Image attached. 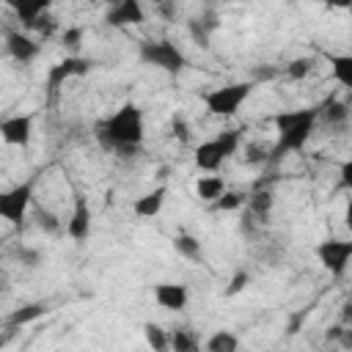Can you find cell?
Wrapping results in <instances>:
<instances>
[{
    "label": "cell",
    "mask_w": 352,
    "mask_h": 352,
    "mask_svg": "<svg viewBox=\"0 0 352 352\" xmlns=\"http://www.w3.org/2000/svg\"><path fill=\"white\" fill-rule=\"evenodd\" d=\"M99 140H102L104 148H113L121 157L135 154L143 143V113H140V107L126 102L121 110H116L99 126Z\"/></svg>",
    "instance_id": "6da1fadb"
},
{
    "label": "cell",
    "mask_w": 352,
    "mask_h": 352,
    "mask_svg": "<svg viewBox=\"0 0 352 352\" xmlns=\"http://www.w3.org/2000/svg\"><path fill=\"white\" fill-rule=\"evenodd\" d=\"M319 116H316V107H302V110H283L275 116V132H278V140L275 146L270 148V162H278L283 160L286 154L292 151H300L308 138L314 135V126H316Z\"/></svg>",
    "instance_id": "7a4b0ae2"
},
{
    "label": "cell",
    "mask_w": 352,
    "mask_h": 352,
    "mask_svg": "<svg viewBox=\"0 0 352 352\" xmlns=\"http://www.w3.org/2000/svg\"><path fill=\"white\" fill-rule=\"evenodd\" d=\"M239 140H242L239 129H226V132H220V135H214V138L198 143L195 157H192V160H195V168H201V170H206V173H214L228 157L236 154Z\"/></svg>",
    "instance_id": "3957f363"
},
{
    "label": "cell",
    "mask_w": 352,
    "mask_h": 352,
    "mask_svg": "<svg viewBox=\"0 0 352 352\" xmlns=\"http://www.w3.org/2000/svg\"><path fill=\"white\" fill-rule=\"evenodd\" d=\"M256 82L245 80V82H231V85H223V88H212L204 94V104L212 116H234L253 94Z\"/></svg>",
    "instance_id": "277c9868"
},
{
    "label": "cell",
    "mask_w": 352,
    "mask_h": 352,
    "mask_svg": "<svg viewBox=\"0 0 352 352\" xmlns=\"http://www.w3.org/2000/svg\"><path fill=\"white\" fill-rule=\"evenodd\" d=\"M140 60L148 63V66H157L162 72H170V74H179L187 66L184 52L173 41H168V38H162V41H143L140 44Z\"/></svg>",
    "instance_id": "5b68a950"
},
{
    "label": "cell",
    "mask_w": 352,
    "mask_h": 352,
    "mask_svg": "<svg viewBox=\"0 0 352 352\" xmlns=\"http://www.w3.org/2000/svg\"><path fill=\"white\" fill-rule=\"evenodd\" d=\"M30 204H33V187L28 182L16 184L11 190H3L0 192V217L8 220L11 226H19L28 217Z\"/></svg>",
    "instance_id": "8992f818"
},
{
    "label": "cell",
    "mask_w": 352,
    "mask_h": 352,
    "mask_svg": "<svg viewBox=\"0 0 352 352\" xmlns=\"http://www.w3.org/2000/svg\"><path fill=\"white\" fill-rule=\"evenodd\" d=\"M316 256L322 261L324 270H330L333 275H341L352 258V242L346 239H324L316 245Z\"/></svg>",
    "instance_id": "52a82bcc"
},
{
    "label": "cell",
    "mask_w": 352,
    "mask_h": 352,
    "mask_svg": "<svg viewBox=\"0 0 352 352\" xmlns=\"http://www.w3.org/2000/svg\"><path fill=\"white\" fill-rule=\"evenodd\" d=\"M88 72H91V60H88V58L66 55L63 60H58V63H52V66L47 69V85H50V91H55V88H60L66 80H72V77H85Z\"/></svg>",
    "instance_id": "ba28073f"
},
{
    "label": "cell",
    "mask_w": 352,
    "mask_h": 352,
    "mask_svg": "<svg viewBox=\"0 0 352 352\" xmlns=\"http://www.w3.org/2000/svg\"><path fill=\"white\" fill-rule=\"evenodd\" d=\"M143 19H146V11L140 0H118L104 14V22L110 28H132V25H143Z\"/></svg>",
    "instance_id": "9c48e42d"
},
{
    "label": "cell",
    "mask_w": 352,
    "mask_h": 352,
    "mask_svg": "<svg viewBox=\"0 0 352 352\" xmlns=\"http://www.w3.org/2000/svg\"><path fill=\"white\" fill-rule=\"evenodd\" d=\"M0 138H3V143H8V146H19V148H25L28 143H30V138H33V118L25 113H19V116H8L6 121H0Z\"/></svg>",
    "instance_id": "30bf717a"
},
{
    "label": "cell",
    "mask_w": 352,
    "mask_h": 352,
    "mask_svg": "<svg viewBox=\"0 0 352 352\" xmlns=\"http://www.w3.org/2000/svg\"><path fill=\"white\" fill-rule=\"evenodd\" d=\"M66 234L74 242H85L91 236V206H88L85 195H74V209H72V217L66 223Z\"/></svg>",
    "instance_id": "8fae6325"
},
{
    "label": "cell",
    "mask_w": 352,
    "mask_h": 352,
    "mask_svg": "<svg viewBox=\"0 0 352 352\" xmlns=\"http://www.w3.org/2000/svg\"><path fill=\"white\" fill-rule=\"evenodd\" d=\"M6 50H8V55H11L16 63H30V60H36L38 52H41L38 41L30 38L28 33H22V30H11V33L6 36Z\"/></svg>",
    "instance_id": "7c38bea8"
},
{
    "label": "cell",
    "mask_w": 352,
    "mask_h": 352,
    "mask_svg": "<svg viewBox=\"0 0 352 352\" xmlns=\"http://www.w3.org/2000/svg\"><path fill=\"white\" fill-rule=\"evenodd\" d=\"M154 300L165 311H182L187 305V286H182V283H157L154 286Z\"/></svg>",
    "instance_id": "4fadbf2b"
},
{
    "label": "cell",
    "mask_w": 352,
    "mask_h": 352,
    "mask_svg": "<svg viewBox=\"0 0 352 352\" xmlns=\"http://www.w3.org/2000/svg\"><path fill=\"white\" fill-rule=\"evenodd\" d=\"M165 198H168V187L160 184V187L143 192L140 198H135L132 212H135L138 217H157V214L162 212V206H165Z\"/></svg>",
    "instance_id": "5bb4252c"
},
{
    "label": "cell",
    "mask_w": 352,
    "mask_h": 352,
    "mask_svg": "<svg viewBox=\"0 0 352 352\" xmlns=\"http://www.w3.org/2000/svg\"><path fill=\"white\" fill-rule=\"evenodd\" d=\"M11 8H14V14L19 16V22L22 25H33L38 16H44L47 11H50V6H52V0H6Z\"/></svg>",
    "instance_id": "9a60e30c"
},
{
    "label": "cell",
    "mask_w": 352,
    "mask_h": 352,
    "mask_svg": "<svg viewBox=\"0 0 352 352\" xmlns=\"http://www.w3.org/2000/svg\"><path fill=\"white\" fill-rule=\"evenodd\" d=\"M245 204H248V212H250L258 223H267V220H270V212H272V206H275V198H272L270 190H256Z\"/></svg>",
    "instance_id": "2e32d148"
},
{
    "label": "cell",
    "mask_w": 352,
    "mask_h": 352,
    "mask_svg": "<svg viewBox=\"0 0 352 352\" xmlns=\"http://www.w3.org/2000/svg\"><path fill=\"white\" fill-rule=\"evenodd\" d=\"M316 116H319L322 121H327L330 126H341V124H346V118H349V107H346V102H341V99H327L322 107H316Z\"/></svg>",
    "instance_id": "e0dca14e"
},
{
    "label": "cell",
    "mask_w": 352,
    "mask_h": 352,
    "mask_svg": "<svg viewBox=\"0 0 352 352\" xmlns=\"http://www.w3.org/2000/svg\"><path fill=\"white\" fill-rule=\"evenodd\" d=\"M223 192H226L223 176H201V179L195 182V195H198L201 201H206V204H212V201L220 198Z\"/></svg>",
    "instance_id": "ac0fdd59"
},
{
    "label": "cell",
    "mask_w": 352,
    "mask_h": 352,
    "mask_svg": "<svg viewBox=\"0 0 352 352\" xmlns=\"http://www.w3.org/2000/svg\"><path fill=\"white\" fill-rule=\"evenodd\" d=\"M173 248H176L179 256H184L190 261H201L204 258V248L192 234H176L173 236Z\"/></svg>",
    "instance_id": "d6986e66"
},
{
    "label": "cell",
    "mask_w": 352,
    "mask_h": 352,
    "mask_svg": "<svg viewBox=\"0 0 352 352\" xmlns=\"http://www.w3.org/2000/svg\"><path fill=\"white\" fill-rule=\"evenodd\" d=\"M33 220H36V228L44 231L47 236H55V234L63 231V223L58 220V214L50 212V209H44V206H36L33 209Z\"/></svg>",
    "instance_id": "ffe728a7"
},
{
    "label": "cell",
    "mask_w": 352,
    "mask_h": 352,
    "mask_svg": "<svg viewBox=\"0 0 352 352\" xmlns=\"http://www.w3.org/2000/svg\"><path fill=\"white\" fill-rule=\"evenodd\" d=\"M239 349V338L231 330H217L206 338V352H236Z\"/></svg>",
    "instance_id": "44dd1931"
},
{
    "label": "cell",
    "mask_w": 352,
    "mask_h": 352,
    "mask_svg": "<svg viewBox=\"0 0 352 352\" xmlns=\"http://www.w3.org/2000/svg\"><path fill=\"white\" fill-rule=\"evenodd\" d=\"M330 66H333V77L349 88L352 85V58L349 55H330Z\"/></svg>",
    "instance_id": "7402d4cb"
},
{
    "label": "cell",
    "mask_w": 352,
    "mask_h": 352,
    "mask_svg": "<svg viewBox=\"0 0 352 352\" xmlns=\"http://www.w3.org/2000/svg\"><path fill=\"white\" fill-rule=\"evenodd\" d=\"M168 349H176V352H192V349H198V338L190 333V330H173L170 336H168Z\"/></svg>",
    "instance_id": "603a6c76"
},
{
    "label": "cell",
    "mask_w": 352,
    "mask_h": 352,
    "mask_svg": "<svg viewBox=\"0 0 352 352\" xmlns=\"http://www.w3.org/2000/svg\"><path fill=\"white\" fill-rule=\"evenodd\" d=\"M143 336H146V344H148L154 352H165V349H168V333H165L160 324L146 322V324H143Z\"/></svg>",
    "instance_id": "cb8c5ba5"
},
{
    "label": "cell",
    "mask_w": 352,
    "mask_h": 352,
    "mask_svg": "<svg viewBox=\"0 0 352 352\" xmlns=\"http://www.w3.org/2000/svg\"><path fill=\"white\" fill-rule=\"evenodd\" d=\"M44 305L41 302H30V305H25V308H19V311H14L11 316H8V322L11 324H28V322H33V319H38V316H44Z\"/></svg>",
    "instance_id": "d4e9b609"
},
{
    "label": "cell",
    "mask_w": 352,
    "mask_h": 352,
    "mask_svg": "<svg viewBox=\"0 0 352 352\" xmlns=\"http://www.w3.org/2000/svg\"><path fill=\"white\" fill-rule=\"evenodd\" d=\"M248 198L242 195V192H236V190H226L220 198H214L212 204H214V209H220V212H234V209H239L242 204H245Z\"/></svg>",
    "instance_id": "484cf974"
},
{
    "label": "cell",
    "mask_w": 352,
    "mask_h": 352,
    "mask_svg": "<svg viewBox=\"0 0 352 352\" xmlns=\"http://www.w3.org/2000/svg\"><path fill=\"white\" fill-rule=\"evenodd\" d=\"M14 258H16L22 267H28V270H36V267L41 264V250H36V248H28V245H19V248L14 250Z\"/></svg>",
    "instance_id": "4316f807"
},
{
    "label": "cell",
    "mask_w": 352,
    "mask_h": 352,
    "mask_svg": "<svg viewBox=\"0 0 352 352\" xmlns=\"http://www.w3.org/2000/svg\"><path fill=\"white\" fill-rule=\"evenodd\" d=\"M187 30H190V38H192L201 50H209V38H212V33H209L198 19H190V22H187Z\"/></svg>",
    "instance_id": "83f0119b"
},
{
    "label": "cell",
    "mask_w": 352,
    "mask_h": 352,
    "mask_svg": "<svg viewBox=\"0 0 352 352\" xmlns=\"http://www.w3.org/2000/svg\"><path fill=\"white\" fill-rule=\"evenodd\" d=\"M308 74H311V58H294L286 66V77H292V80H305Z\"/></svg>",
    "instance_id": "f1b7e54d"
},
{
    "label": "cell",
    "mask_w": 352,
    "mask_h": 352,
    "mask_svg": "<svg viewBox=\"0 0 352 352\" xmlns=\"http://www.w3.org/2000/svg\"><path fill=\"white\" fill-rule=\"evenodd\" d=\"M82 36H85V30H82V28H66V30H63V36H60V41H63V47H66V50L77 52V50L82 47Z\"/></svg>",
    "instance_id": "f546056e"
},
{
    "label": "cell",
    "mask_w": 352,
    "mask_h": 352,
    "mask_svg": "<svg viewBox=\"0 0 352 352\" xmlns=\"http://www.w3.org/2000/svg\"><path fill=\"white\" fill-rule=\"evenodd\" d=\"M245 160H248L250 165H258V162H270V148H267V146H261V143H250V146H248V154H245Z\"/></svg>",
    "instance_id": "4dcf8cb0"
},
{
    "label": "cell",
    "mask_w": 352,
    "mask_h": 352,
    "mask_svg": "<svg viewBox=\"0 0 352 352\" xmlns=\"http://www.w3.org/2000/svg\"><path fill=\"white\" fill-rule=\"evenodd\" d=\"M248 280H250V275L245 272V270H239V272H234V278H231V283H228V289H226V294L228 297H234V294H239L245 286H248Z\"/></svg>",
    "instance_id": "1f68e13d"
},
{
    "label": "cell",
    "mask_w": 352,
    "mask_h": 352,
    "mask_svg": "<svg viewBox=\"0 0 352 352\" xmlns=\"http://www.w3.org/2000/svg\"><path fill=\"white\" fill-rule=\"evenodd\" d=\"M170 129H173V135L179 138V140H190V124L182 118V116H173V121H170Z\"/></svg>",
    "instance_id": "d6a6232c"
},
{
    "label": "cell",
    "mask_w": 352,
    "mask_h": 352,
    "mask_svg": "<svg viewBox=\"0 0 352 352\" xmlns=\"http://www.w3.org/2000/svg\"><path fill=\"white\" fill-rule=\"evenodd\" d=\"M195 19H198V22H201V25H204V28H206L209 33H214V30L220 28V16H217V14L212 11V8H206V11H204L201 16H195Z\"/></svg>",
    "instance_id": "836d02e7"
},
{
    "label": "cell",
    "mask_w": 352,
    "mask_h": 352,
    "mask_svg": "<svg viewBox=\"0 0 352 352\" xmlns=\"http://www.w3.org/2000/svg\"><path fill=\"white\" fill-rule=\"evenodd\" d=\"M330 8H349L352 6V0H324Z\"/></svg>",
    "instance_id": "e575fe53"
},
{
    "label": "cell",
    "mask_w": 352,
    "mask_h": 352,
    "mask_svg": "<svg viewBox=\"0 0 352 352\" xmlns=\"http://www.w3.org/2000/svg\"><path fill=\"white\" fill-rule=\"evenodd\" d=\"M104 3H107V6H116V3H118V0H104Z\"/></svg>",
    "instance_id": "d590c367"
},
{
    "label": "cell",
    "mask_w": 352,
    "mask_h": 352,
    "mask_svg": "<svg viewBox=\"0 0 352 352\" xmlns=\"http://www.w3.org/2000/svg\"><path fill=\"white\" fill-rule=\"evenodd\" d=\"M154 3H160V0H154Z\"/></svg>",
    "instance_id": "8d00e7d4"
}]
</instances>
